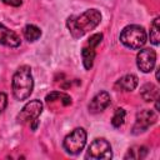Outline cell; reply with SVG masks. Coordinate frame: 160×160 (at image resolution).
Instances as JSON below:
<instances>
[{
  "mask_svg": "<svg viewBox=\"0 0 160 160\" xmlns=\"http://www.w3.org/2000/svg\"><path fill=\"white\" fill-rule=\"evenodd\" d=\"M101 21V14L96 9H88L80 15H71L66 20V26L74 39L82 38L90 30H94Z\"/></svg>",
  "mask_w": 160,
  "mask_h": 160,
  "instance_id": "obj_1",
  "label": "cell"
},
{
  "mask_svg": "<svg viewBox=\"0 0 160 160\" xmlns=\"http://www.w3.org/2000/svg\"><path fill=\"white\" fill-rule=\"evenodd\" d=\"M12 94L16 100H26L34 89V79L31 74V68L28 65L20 66L12 75Z\"/></svg>",
  "mask_w": 160,
  "mask_h": 160,
  "instance_id": "obj_2",
  "label": "cell"
},
{
  "mask_svg": "<svg viewBox=\"0 0 160 160\" xmlns=\"http://www.w3.org/2000/svg\"><path fill=\"white\" fill-rule=\"evenodd\" d=\"M119 39L124 46H126L131 50H138L145 45L148 36H146V31L142 26L128 25L121 30Z\"/></svg>",
  "mask_w": 160,
  "mask_h": 160,
  "instance_id": "obj_3",
  "label": "cell"
},
{
  "mask_svg": "<svg viewBox=\"0 0 160 160\" xmlns=\"http://www.w3.org/2000/svg\"><path fill=\"white\" fill-rule=\"evenodd\" d=\"M86 131L82 128H76L74 129L69 135L65 136L64 139V149L68 154L70 155H78L81 152V150L85 148L86 144Z\"/></svg>",
  "mask_w": 160,
  "mask_h": 160,
  "instance_id": "obj_4",
  "label": "cell"
},
{
  "mask_svg": "<svg viewBox=\"0 0 160 160\" xmlns=\"http://www.w3.org/2000/svg\"><path fill=\"white\" fill-rule=\"evenodd\" d=\"M86 159H92V160H108L112 158V151H111V145L108 140L99 138L95 139L88 148V152L85 155Z\"/></svg>",
  "mask_w": 160,
  "mask_h": 160,
  "instance_id": "obj_5",
  "label": "cell"
},
{
  "mask_svg": "<svg viewBox=\"0 0 160 160\" xmlns=\"http://www.w3.org/2000/svg\"><path fill=\"white\" fill-rule=\"evenodd\" d=\"M41 112H42V102L36 99L31 100L20 110V112L16 116V121L21 125L31 124L32 121L39 119Z\"/></svg>",
  "mask_w": 160,
  "mask_h": 160,
  "instance_id": "obj_6",
  "label": "cell"
},
{
  "mask_svg": "<svg viewBox=\"0 0 160 160\" xmlns=\"http://www.w3.org/2000/svg\"><path fill=\"white\" fill-rule=\"evenodd\" d=\"M156 121H158V114L154 110H150V109L140 110L136 114L135 124L132 126V134L134 135H139L141 132H145Z\"/></svg>",
  "mask_w": 160,
  "mask_h": 160,
  "instance_id": "obj_7",
  "label": "cell"
},
{
  "mask_svg": "<svg viewBox=\"0 0 160 160\" xmlns=\"http://www.w3.org/2000/svg\"><path fill=\"white\" fill-rule=\"evenodd\" d=\"M156 62V52L154 49H142L136 55V65L139 70L148 74L152 71Z\"/></svg>",
  "mask_w": 160,
  "mask_h": 160,
  "instance_id": "obj_8",
  "label": "cell"
},
{
  "mask_svg": "<svg viewBox=\"0 0 160 160\" xmlns=\"http://www.w3.org/2000/svg\"><path fill=\"white\" fill-rule=\"evenodd\" d=\"M110 102H111V98H110L109 92L108 91H100L89 102V105H88L89 112H91V114H99V112L104 111L110 105Z\"/></svg>",
  "mask_w": 160,
  "mask_h": 160,
  "instance_id": "obj_9",
  "label": "cell"
},
{
  "mask_svg": "<svg viewBox=\"0 0 160 160\" xmlns=\"http://www.w3.org/2000/svg\"><path fill=\"white\" fill-rule=\"evenodd\" d=\"M20 44H21L20 36L15 31L0 24V45L9 46V48H18L20 46Z\"/></svg>",
  "mask_w": 160,
  "mask_h": 160,
  "instance_id": "obj_10",
  "label": "cell"
},
{
  "mask_svg": "<svg viewBox=\"0 0 160 160\" xmlns=\"http://www.w3.org/2000/svg\"><path fill=\"white\" fill-rule=\"evenodd\" d=\"M139 84V79L134 74H126L115 82V88L122 91H132Z\"/></svg>",
  "mask_w": 160,
  "mask_h": 160,
  "instance_id": "obj_11",
  "label": "cell"
},
{
  "mask_svg": "<svg viewBox=\"0 0 160 160\" xmlns=\"http://www.w3.org/2000/svg\"><path fill=\"white\" fill-rule=\"evenodd\" d=\"M140 95H141V98H142L146 102L155 101V100L159 98V88H158L156 85H154L152 82H146L145 85L141 86V89H140Z\"/></svg>",
  "mask_w": 160,
  "mask_h": 160,
  "instance_id": "obj_12",
  "label": "cell"
},
{
  "mask_svg": "<svg viewBox=\"0 0 160 160\" xmlns=\"http://www.w3.org/2000/svg\"><path fill=\"white\" fill-rule=\"evenodd\" d=\"M95 48L86 44L82 50H81V56H82V64H84V68L86 70H90L92 68V64H94V59H95Z\"/></svg>",
  "mask_w": 160,
  "mask_h": 160,
  "instance_id": "obj_13",
  "label": "cell"
},
{
  "mask_svg": "<svg viewBox=\"0 0 160 160\" xmlns=\"http://www.w3.org/2000/svg\"><path fill=\"white\" fill-rule=\"evenodd\" d=\"M148 155V149L145 146H132L128 150L126 155L124 159H130V160H140L144 159Z\"/></svg>",
  "mask_w": 160,
  "mask_h": 160,
  "instance_id": "obj_14",
  "label": "cell"
},
{
  "mask_svg": "<svg viewBox=\"0 0 160 160\" xmlns=\"http://www.w3.org/2000/svg\"><path fill=\"white\" fill-rule=\"evenodd\" d=\"M24 36L28 41L32 42V41H36L40 36H41V30L40 28H38L36 25H32V24H29L24 28Z\"/></svg>",
  "mask_w": 160,
  "mask_h": 160,
  "instance_id": "obj_15",
  "label": "cell"
},
{
  "mask_svg": "<svg viewBox=\"0 0 160 160\" xmlns=\"http://www.w3.org/2000/svg\"><path fill=\"white\" fill-rule=\"evenodd\" d=\"M150 42L154 45H159L160 42V19L155 18L150 26Z\"/></svg>",
  "mask_w": 160,
  "mask_h": 160,
  "instance_id": "obj_16",
  "label": "cell"
},
{
  "mask_svg": "<svg viewBox=\"0 0 160 160\" xmlns=\"http://www.w3.org/2000/svg\"><path fill=\"white\" fill-rule=\"evenodd\" d=\"M58 99H61V101H62V104H64L65 106L71 104V98H70V95H68V94H65V92H60V91H52V92L48 94L46 98H45V100H46L48 102H52V101H55V100H58Z\"/></svg>",
  "mask_w": 160,
  "mask_h": 160,
  "instance_id": "obj_17",
  "label": "cell"
},
{
  "mask_svg": "<svg viewBox=\"0 0 160 160\" xmlns=\"http://www.w3.org/2000/svg\"><path fill=\"white\" fill-rule=\"evenodd\" d=\"M125 115H126L125 110L122 108H118L115 110V112H114L112 119H111V125L114 128H120L125 121Z\"/></svg>",
  "mask_w": 160,
  "mask_h": 160,
  "instance_id": "obj_18",
  "label": "cell"
},
{
  "mask_svg": "<svg viewBox=\"0 0 160 160\" xmlns=\"http://www.w3.org/2000/svg\"><path fill=\"white\" fill-rule=\"evenodd\" d=\"M101 40H102V34H94V35H91L90 38H89V40H88V44L89 45H91V46H94V48H96L100 42H101Z\"/></svg>",
  "mask_w": 160,
  "mask_h": 160,
  "instance_id": "obj_19",
  "label": "cell"
},
{
  "mask_svg": "<svg viewBox=\"0 0 160 160\" xmlns=\"http://www.w3.org/2000/svg\"><path fill=\"white\" fill-rule=\"evenodd\" d=\"M6 105H8V96L5 92H0V112L5 110Z\"/></svg>",
  "mask_w": 160,
  "mask_h": 160,
  "instance_id": "obj_20",
  "label": "cell"
},
{
  "mask_svg": "<svg viewBox=\"0 0 160 160\" xmlns=\"http://www.w3.org/2000/svg\"><path fill=\"white\" fill-rule=\"evenodd\" d=\"M4 4L6 5H10V6H14V8H18L22 4V0H2Z\"/></svg>",
  "mask_w": 160,
  "mask_h": 160,
  "instance_id": "obj_21",
  "label": "cell"
}]
</instances>
